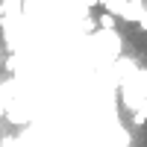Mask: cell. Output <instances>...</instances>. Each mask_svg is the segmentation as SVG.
<instances>
[{"label":"cell","instance_id":"1","mask_svg":"<svg viewBox=\"0 0 147 147\" xmlns=\"http://www.w3.org/2000/svg\"><path fill=\"white\" fill-rule=\"evenodd\" d=\"M100 27H103V30H115V27H118V18L109 15V12H103V15H100Z\"/></svg>","mask_w":147,"mask_h":147},{"label":"cell","instance_id":"2","mask_svg":"<svg viewBox=\"0 0 147 147\" xmlns=\"http://www.w3.org/2000/svg\"><path fill=\"white\" fill-rule=\"evenodd\" d=\"M138 30H141V32H147V12L138 18Z\"/></svg>","mask_w":147,"mask_h":147},{"label":"cell","instance_id":"3","mask_svg":"<svg viewBox=\"0 0 147 147\" xmlns=\"http://www.w3.org/2000/svg\"><path fill=\"white\" fill-rule=\"evenodd\" d=\"M144 3H147V0H144Z\"/></svg>","mask_w":147,"mask_h":147}]
</instances>
